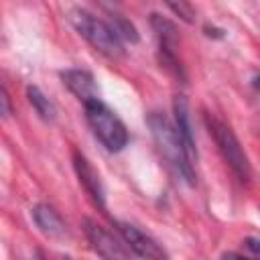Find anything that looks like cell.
Segmentation results:
<instances>
[{
	"instance_id": "obj_1",
	"label": "cell",
	"mask_w": 260,
	"mask_h": 260,
	"mask_svg": "<svg viewBox=\"0 0 260 260\" xmlns=\"http://www.w3.org/2000/svg\"><path fill=\"white\" fill-rule=\"evenodd\" d=\"M146 124L150 128L152 140L160 152V156L167 160V165L179 175V179H183L187 185H195L197 183V175H195V158L191 156L187 144L183 142L181 134L175 128V122L162 114V112H150L146 116Z\"/></svg>"
},
{
	"instance_id": "obj_2",
	"label": "cell",
	"mask_w": 260,
	"mask_h": 260,
	"mask_svg": "<svg viewBox=\"0 0 260 260\" xmlns=\"http://www.w3.org/2000/svg\"><path fill=\"white\" fill-rule=\"evenodd\" d=\"M71 26L104 57L108 59H120L124 57V41L116 35V30L110 26L108 20L95 16L93 12L85 8H71L67 14Z\"/></svg>"
},
{
	"instance_id": "obj_3",
	"label": "cell",
	"mask_w": 260,
	"mask_h": 260,
	"mask_svg": "<svg viewBox=\"0 0 260 260\" xmlns=\"http://www.w3.org/2000/svg\"><path fill=\"white\" fill-rule=\"evenodd\" d=\"M203 124L209 132L211 140L215 142L217 152L221 154L223 162L234 173V177L240 183H248L252 177L250 160H248L246 150L242 148V142L238 140L236 132L232 130V126L225 120H221L219 116H215L213 112H203Z\"/></svg>"
},
{
	"instance_id": "obj_4",
	"label": "cell",
	"mask_w": 260,
	"mask_h": 260,
	"mask_svg": "<svg viewBox=\"0 0 260 260\" xmlns=\"http://www.w3.org/2000/svg\"><path fill=\"white\" fill-rule=\"evenodd\" d=\"M87 126L91 128L93 136L102 142V146L110 152H120L130 140L126 124L116 116L112 108H108L102 100H93L83 104Z\"/></svg>"
},
{
	"instance_id": "obj_5",
	"label": "cell",
	"mask_w": 260,
	"mask_h": 260,
	"mask_svg": "<svg viewBox=\"0 0 260 260\" xmlns=\"http://www.w3.org/2000/svg\"><path fill=\"white\" fill-rule=\"evenodd\" d=\"M150 26L154 30L156 37V57L160 67L177 81V83H185L187 81V73L185 67L179 59L177 53V45H179V32L173 20H169L162 14L152 12L150 14Z\"/></svg>"
},
{
	"instance_id": "obj_6",
	"label": "cell",
	"mask_w": 260,
	"mask_h": 260,
	"mask_svg": "<svg viewBox=\"0 0 260 260\" xmlns=\"http://www.w3.org/2000/svg\"><path fill=\"white\" fill-rule=\"evenodd\" d=\"M114 228H116L118 236L122 238V242L142 260H167L162 246L148 232L140 230L138 225H134L130 221H122V219H116Z\"/></svg>"
},
{
	"instance_id": "obj_7",
	"label": "cell",
	"mask_w": 260,
	"mask_h": 260,
	"mask_svg": "<svg viewBox=\"0 0 260 260\" xmlns=\"http://www.w3.org/2000/svg\"><path fill=\"white\" fill-rule=\"evenodd\" d=\"M83 232H85L89 246L102 260H128L124 246L118 242V238L112 232H108L104 225H100L98 221L89 217L83 219Z\"/></svg>"
},
{
	"instance_id": "obj_8",
	"label": "cell",
	"mask_w": 260,
	"mask_h": 260,
	"mask_svg": "<svg viewBox=\"0 0 260 260\" xmlns=\"http://www.w3.org/2000/svg\"><path fill=\"white\" fill-rule=\"evenodd\" d=\"M73 169L81 187L93 201V205L100 209H106V187L102 183V177L95 171V167L89 162V158L79 150H73Z\"/></svg>"
},
{
	"instance_id": "obj_9",
	"label": "cell",
	"mask_w": 260,
	"mask_h": 260,
	"mask_svg": "<svg viewBox=\"0 0 260 260\" xmlns=\"http://www.w3.org/2000/svg\"><path fill=\"white\" fill-rule=\"evenodd\" d=\"M63 85L81 102V104H87V102H93V100H100V93H98V81L93 77V73L89 69H83V67H71V69H63L59 73Z\"/></svg>"
},
{
	"instance_id": "obj_10",
	"label": "cell",
	"mask_w": 260,
	"mask_h": 260,
	"mask_svg": "<svg viewBox=\"0 0 260 260\" xmlns=\"http://www.w3.org/2000/svg\"><path fill=\"white\" fill-rule=\"evenodd\" d=\"M30 215H32V221L39 228V232L45 234L47 238H51V240H65L69 236L65 219L49 203H37L30 209Z\"/></svg>"
},
{
	"instance_id": "obj_11",
	"label": "cell",
	"mask_w": 260,
	"mask_h": 260,
	"mask_svg": "<svg viewBox=\"0 0 260 260\" xmlns=\"http://www.w3.org/2000/svg\"><path fill=\"white\" fill-rule=\"evenodd\" d=\"M173 122L177 132L181 134L183 142L187 144L191 156L197 160V148H195V136H193V124H191V112H189V102L185 95H175L173 100Z\"/></svg>"
},
{
	"instance_id": "obj_12",
	"label": "cell",
	"mask_w": 260,
	"mask_h": 260,
	"mask_svg": "<svg viewBox=\"0 0 260 260\" xmlns=\"http://www.w3.org/2000/svg\"><path fill=\"white\" fill-rule=\"evenodd\" d=\"M26 98H28V104L32 106V110L37 112V116L43 122H55V118H57V106L53 104V100L47 93H43L41 87L28 85L26 87Z\"/></svg>"
},
{
	"instance_id": "obj_13",
	"label": "cell",
	"mask_w": 260,
	"mask_h": 260,
	"mask_svg": "<svg viewBox=\"0 0 260 260\" xmlns=\"http://www.w3.org/2000/svg\"><path fill=\"white\" fill-rule=\"evenodd\" d=\"M108 22L124 43H138L140 41V35L136 30V26L124 14H120L116 10H108Z\"/></svg>"
},
{
	"instance_id": "obj_14",
	"label": "cell",
	"mask_w": 260,
	"mask_h": 260,
	"mask_svg": "<svg viewBox=\"0 0 260 260\" xmlns=\"http://www.w3.org/2000/svg\"><path fill=\"white\" fill-rule=\"evenodd\" d=\"M167 8L173 10L181 20H185V22H195V8H193L191 4H187V2H169Z\"/></svg>"
},
{
	"instance_id": "obj_15",
	"label": "cell",
	"mask_w": 260,
	"mask_h": 260,
	"mask_svg": "<svg viewBox=\"0 0 260 260\" xmlns=\"http://www.w3.org/2000/svg\"><path fill=\"white\" fill-rule=\"evenodd\" d=\"M0 102H2V116H4V118H10V116H12V106H10V95H8L6 87H2Z\"/></svg>"
},
{
	"instance_id": "obj_16",
	"label": "cell",
	"mask_w": 260,
	"mask_h": 260,
	"mask_svg": "<svg viewBox=\"0 0 260 260\" xmlns=\"http://www.w3.org/2000/svg\"><path fill=\"white\" fill-rule=\"evenodd\" d=\"M246 248L254 254V256H258L260 258V238H246Z\"/></svg>"
},
{
	"instance_id": "obj_17",
	"label": "cell",
	"mask_w": 260,
	"mask_h": 260,
	"mask_svg": "<svg viewBox=\"0 0 260 260\" xmlns=\"http://www.w3.org/2000/svg\"><path fill=\"white\" fill-rule=\"evenodd\" d=\"M203 30H205V35H207V37H213V39H221V37H223V32H225L223 28H217V26H209V24H207Z\"/></svg>"
},
{
	"instance_id": "obj_18",
	"label": "cell",
	"mask_w": 260,
	"mask_h": 260,
	"mask_svg": "<svg viewBox=\"0 0 260 260\" xmlns=\"http://www.w3.org/2000/svg\"><path fill=\"white\" fill-rule=\"evenodd\" d=\"M221 260H250V258H246V256H242V254H238V252H225V254L221 256Z\"/></svg>"
},
{
	"instance_id": "obj_19",
	"label": "cell",
	"mask_w": 260,
	"mask_h": 260,
	"mask_svg": "<svg viewBox=\"0 0 260 260\" xmlns=\"http://www.w3.org/2000/svg\"><path fill=\"white\" fill-rule=\"evenodd\" d=\"M252 87H254L256 91H260V73H254V77H252Z\"/></svg>"
},
{
	"instance_id": "obj_20",
	"label": "cell",
	"mask_w": 260,
	"mask_h": 260,
	"mask_svg": "<svg viewBox=\"0 0 260 260\" xmlns=\"http://www.w3.org/2000/svg\"><path fill=\"white\" fill-rule=\"evenodd\" d=\"M65 260H71V258H65Z\"/></svg>"
}]
</instances>
